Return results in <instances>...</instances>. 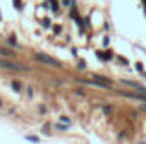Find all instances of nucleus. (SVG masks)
I'll return each mask as SVG.
<instances>
[{"label": "nucleus", "instance_id": "nucleus-4", "mask_svg": "<svg viewBox=\"0 0 146 144\" xmlns=\"http://www.w3.org/2000/svg\"><path fill=\"white\" fill-rule=\"evenodd\" d=\"M97 56H99L100 59H110V58H112V53H110V51H107V53H97Z\"/></svg>", "mask_w": 146, "mask_h": 144}, {"label": "nucleus", "instance_id": "nucleus-5", "mask_svg": "<svg viewBox=\"0 0 146 144\" xmlns=\"http://www.w3.org/2000/svg\"><path fill=\"white\" fill-rule=\"evenodd\" d=\"M49 3H51L53 10H58V2H56V0H49Z\"/></svg>", "mask_w": 146, "mask_h": 144}, {"label": "nucleus", "instance_id": "nucleus-1", "mask_svg": "<svg viewBox=\"0 0 146 144\" xmlns=\"http://www.w3.org/2000/svg\"><path fill=\"white\" fill-rule=\"evenodd\" d=\"M0 68L10 70V71H29L27 66H21V65L12 63V61H7V59H3V58H0Z\"/></svg>", "mask_w": 146, "mask_h": 144}, {"label": "nucleus", "instance_id": "nucleus-7", "mask_svg": "<svg viewBox=\"0 0 146 144\" xmlns=\"http://www.w3.org/2000/svg\"><path fill=\"white\" fill-rule=\"evenodd\" d=\"M139 108H141L143 112H146V102H141V104H139Z\"/></svg>", "mask_w": 146, "mask_h": 144}, {"label": "nucleus", "instance_id": "nucleus-2", "mask_svg": "<svg viewBox=\"0 0 146 144\" xmlns=\"http://www.w3.org/2000/svg\"><path fill=\"white\" fill-rule=\"evenodd\" d=\"M34 58H36L37 61H41V63L48 65V66H54V68H60V66H61L54 58H51V56H48V54H44V53H36V54H34Z\"/></svg>", "mask_w": 146, "mask_h": 144}, {"label": "nucleus", "instance_id": "nucleus-3", "mask_svg": "<svg viewBox=\"0 0 146 144\" xmlns=\"http://www.w3.org/2000/svg\"><path fill=\"white\" fill-rule=\"evenodd\" d=\"M0 56H15V51H12V49H5V48H0Z\"/></svg>", "mask_w": 146, "mask_h": 144}, {"label": "nucleus", "instance_id": "nucleus-6", "mask_svg": "<svg viewBox=\"0 0 146 144\" xmlns=\"http://www.w3.org/2000/svg\"><path fill=\"white\" fill-rule=\"evenodd\" d=\"M12 87H14V88H15V90H17V92H19V90H21V85H19V83H17V81H12Z\"/></svg>", "mask_w": 146, "mask_h": 144}, {"label": "nucleus", "instance_id": "nucleus-8", "mask_svg": "<svg viewBox=\"0 0 146 144\" xmlns=\"http://www.w3.org/2000/svg\"><path fill=\"white\" fill-rule=\"evenodd\" d=\"M14 3H15L17 9H21V0H14Z\"/></svg>", "mask_w": 146, "mask_h": 144}, {"label": "nucleus", "instance_id": "nucleus-9", "mask_svg": "<svg viewBox=\"0 0 146 144\" xmlns=\"http://www.w3.org/2000/svg\"><path fill=\"white\" fill-rule=\"evenodd\" d=\"M136 68H138L139 71H143V65H141V63H138V65H136Z\"/></svg>", "mask_w": 146, "mask_h": 144}]
</instances>
